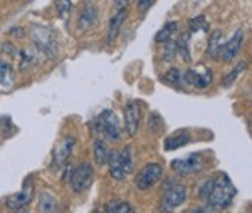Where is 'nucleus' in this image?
Returning a JSON list of instances; mask_svg holds the SVG:
<instances>
[{
  "instance_id": "f257e3e1",
  "label": "nucleus",
  "mask_w": 252,
  "mask_h": 213,
  "mask_svg": "<svg viewBox=\"0 0 252 213\" xmlns=\"http://www.w3.org/2000/svg\"><path fill=\"white\" fill-rule=\"evenodd\" d=\"M234 196H235V186H234L232 180L225 173H220L214 178L212 191H210L209 198H207L205 202H207V207L215 208V210L220 212L232 203Z\"/></svg>"
},
{
  "instance_id": "f03ea898",
  "label": "nucleus",
  "mask_w": 252,
  "mask_h": 213,
  "mask_svg": "<svg viewBox=\"0 0 252 213\" xmlns=\"http://www.w3.org/2000/svg\"><path fill=\"white\" fill-rule=\"evenodd\" d=\"M93 129H94L96 134L111 139V141L120 139L121 134H123L121 133L120 120H118L116 113L111 111V109H104L101 114H97V118H94V121H93Z\"/></svg>"
},
{
  "instance_id": "7ed1b4c3",
  "label": "nucleus",
  "mask_w": 252,
  "mask_h": 213,
  "mask_svg": "<svg viewBox=\"0 0 252 213\" xmlns=\"http://www.w3.org/2000/svg\"><path fill=\"white\" fill-rule=\"evenodd\" d=\"M32 40L34 44L39 47L40 52H44L47 57L54 59L56 56L59 54V46H58V37L56 34L52 32V29H49L46 26H34L31 30Z\"/></svg>"
},
{
  "instance_id": "20e7f679",
  "label": "nucleus",
  "mask_w": 252,
  "mask_h": 213,
  "mask_svg": "<svg viewBox=\"0 0 252 213\" xmlns=\"http://www.w3.org/2000/svg\"><path fill=\"white\" fill-rule=\"evenodd\" d=\"M133 166H135V156L131 146H126L120 153L113 151V156L109 159V173L113 178L125 180L133 171Z\"/></svg>"
},
{
  "instance_id": "39448f33",
  "label": "nucleus",
  "mask_w": 252,
  "mask_h": 213,
  "mask_svg": "<svg viewBox=\"0 0 252 213\" xmlns=\"http://www.w3.org/2000/svg\"><path fill=\"white\" fill-rule=\"evenodd\" d=\"M93 176H94V170H93V166L89 165V163L84 161L72 170L71 178H69V185H71V188L74 191L81 193V191L88 190V188L91 186Z\"/></svg>"
},
{
  "instance_id": "423d86ee",
  "label": "nucleus",
  "mask_w": 252,
  "mask_h": 213,
  "mask_svg": "<svg viewBox=\"0 0 252 213\" xmlns=\"http://www.w3.org/2000/svg\"><path fill=\"white\" fill-rule=\"evenodd\" d=\"M187 200V188L180 183H172L166 186L161 195V208L165 212H173L175 208L182 207Z\"/></svg>"
},
{
  "instance_id": "0eeeda50",
  "label": "nucleus",
  "mask_w": 252,
  "mask_h": 213,
  "mask_svg": "<svg viewBox=\"0 0 252 213\" xmlns=\"http://www.w3.org/2000/svg\"><path fill=\"white\" fill-rule=\"evenodd\" d=\"M161 175H163V166H161L160 163H148V165H145L138 171L136 180H135L136 188H140V190H148V188H152L153 185H157V183L160 182Z\"/></svg>"
},
{
  "instance_id": "6e6552de",
  "label": "nucleus",
  "mask_w": 252,
  "mask_h": 213,
  "mask_svg": "<svg viewBox=\"0 0 252 213\" xmlns=\"http://www.w3.org/2000/svg\"><path fill=\"white\" fill-rule=\"evenodd\" d=\"M76 145V138L74 136H64L61 141L56 145L54 151H52V166L61 168L64 163L67 161V158L71 156L72 150Z\"/></svg>"
},
{
  "instance_id": "1a4fd4ad",
  "label": "nucleus",
  "mask_w": 252,
  "mask_h": 213,
  "mask_svg": "<svg viewBox=\"0 0 252 213\" xmlns=\"http://www.w3.org/2000/svg\"><path fill=\"white\" fill-rule=\"evenodd\" d=\"M185 81L197 89H205L212 83V71L205 65H198L195 69H189L185 72Z\"/></svg>"
},
{
  "instance_id": "9d476101",
  "label": "nucleus",
  "mask_w": 252,
  "mask_h": 213,
  "mask_svg": "<svg viewBox=\"0 0 252 213\" xmlns=\"http://www.w3.org/2000/svg\"><path fill=\"white\" fill-rule=\"evenodd\" d=\"M173 171H177L178 175H195L204 168V161L198 154H190L184 159H175L172 161Z\"/></svg>"
},
{
  "instance_id": "9b49d317",
  "label": "nucleus",
  "mask_w": 252,
  "mask_h": 213,
  "mask_svg": "<svg viewBox=\"0 0 252 213\" xmlns=\"http://www.w3.org/2000/svg\"><path fill=\"white\" fill-rule=\"evenodd\" d=\"M242 42H244V30L239 29L232 35V39H229L227 42L222 44L220 51H219V57H220L222 61H232L234 57L241 52Z\"/></svg>"
},
{
  "instance_id": "f8f14e48",
  "label": "nucleus",
  "mask_w": 252,
  "mask_h": 213,
  "mask_svg": "<svg viewBox=\"0 0 252 213\" xmlns=\"http://www.w3.org/2000/svg\"><path fill=\"white\" fill-rule=\"evenodd\" d=\"M141 120V108L138 101H129L125 108V126L128 134H136Z\"/></svg>"
},
{
  "instance_id": "ddd939ff",
  "label": "nucleus",
  "mask_w": 252,
  "mask_h": 213,
  "mask_svg": "<svg viewBox=\"0 0 252 213\" xmlns=\"http://www.w3.org/2000/svg\"><path fill=\"white\" fill-rule=\"evenodd\" d=\"M32 191H34V185H32V182L27 180L19 193H15L7 198V207L12 208V210H17L20 207H26L32 198Z\"/></svg>"
},
{
  "instance_id": "4468645a",
  "label": "nucleus",
  "mask_w": 252,
  "mask_h": 213,
  "mask_svg": "<svg viewBox=\"0 0 252 213\" xmlns=\"http://www.w3.org/2000/svg\"><path fill=\"white\" fill-rule=\"evenodd\" d=\"M97 19H99V10H97L96 5L89 3L79 17V29H84V30H86V29H91L97 22Z\"/></svg>"
},
{
  "instance_id": "2eb2a0df",
  "label": "nucleus",
  "mask_w": 252,
  "mask_h": 213,
  "mask_svg": "<svg viewBox=\"0 0 252 213\" xmlns=\"http://www.w3.org/2000/svg\"><path fill=\"white\" fill-rule=\"evenodd\" d=\"M126 17H128V12L123 9V10L118 12L115 17H111V20H109V29H108V42L109 44L115 42V39L118 37V34H120V29L125 24Z\"/></svg>"
},
{
  "instance_id": "dca6fc26",
  "label": "nucleus",
  "mask_w": 252,
  "mask_h": 213,
  "mask_svg": "<svg viewBox=\"0 0 252 213\" xmlns=\"http://www.w3.org/2000/svg\"><path fill=\"white\" fill-rule=\"evenodd\" d=\"M39 213H58V200L51 191L39 195Z\"/></svg>"
},
{
  "instance_id": "f3484780",
  "label": "nucleus",
  "mask_w": 252,
  "mask_h": 213,
  "mask_svg": "<svg viewBox=\"0 0 252 213\" xmlns=\"http://www.w3.org/2000/svg\"><path fill=\"white\" fill-rule=\"evenodd\" d=\"M189 141H190V136L187 133H178V134H173V136H168L163 141V148L166 151H173V150H178V148H182V146H185V145H189Z\"/></svg>"
},
{
  "instance_id": "a211bd4d",
  "label": "nucleus",
  "mask_w": 252,
  "mask_h": 213,
  "mask_svg": "<svg viewBox=\"0 0 252 213\" xmlns=\"http://www.w3.org/2000/svg\"><path fill=\"white\" fill-rule=\"evenodd\" d=\"M93 153H94V159L97 165H104V163H109V159L113 156V151H109L106 148L101 139H96L94 141V148H93Z\"/></svg>"
},
{
  "instance_id": "6ab92c4d",
  "label": "nucleus",
  "mask_w": 252,
  "mask_h": 213,
  "mask_svg": "<svg viewBox=\"0 0 252 213\" xmlns=\"http://www.w3.org/2000/svg\"><path fill=\"white\" fill-rule=\"evenodd\" d=\"M12 84H14V71H12L10 64L0 62V86L9 88Z\"/></svg>"
},
{
  "instance_id": "aec40b11",
  "label": "nucleus",
  "mask_w": 252,
  "mask_h": 213,
  "mask_svg": "<svg viewBox=\"0 0 252 213\" xmlns=\"http://www.w3.org/2000/svg\"><path fill=\"white\" fill-rule=\"evenodd\" d=\"M223 40H222V32L215 30L209 39V56L210 57H219V51H220Z\"/></svg>"
},
{
  "instance_id": "412c9836",
  "label": "nucleus",
  "mask_w": 252,
  "mask_h": 213,
  "mask_svg": "<svg viewBox=\"0 0 252 213\" xmlns=\"http://www.w3.org/2000/svg\"><path fill=\"white\" fill-rule=\"evenodd\" d=\"M108 213H135L133 207L128 202H120V200H113L106 207Z\"/></svg>"
},
{
  "instance_id": "4be33fe9",
  "label": "nucleus",
  "mask_w": 252,
  "mask_h": 213,
  "mask_svg": "<svg viewBox=\"0 0 252 213\" xmlns=\"http://www.w3.org/2000/svg\"><path fill=\"white\" fill-rule=\"evenodd\" d=\"M175 32H177V22H168V24H165V27L161 29V30L157 32L155 40L157 42H168Z\"/></svg>"
},
{
  "instance_id": "5701e85b",
  "label": "nucleus",
  "mask_w": 252,
  "mask_h": 213,
  "mask_svg": "<svg viewBox=\"0 0 252 213\" xmlns=\"http://www.w3.org/2000/svg\"><path fill=\"white\" fill-rule=\"evenodd\" d=\"M246 67H247V64L244 62V61H242V62H239V64L235 65V67L232 69V72H229V74H227V77H225V79H223V83H222V84L225 86V88H229V86L232 84L235 79H237V76L241 74V72H242Z\"/></svg>"
},
{
  "instance_id": "b1692460",
  "label": "nucleus",
  "mask_w": 252,
  "mask_h": 213,
  "mask_svg": "<svg viewBox=\"0 0 252 213\" xmlns=\"http://www.w3.org/2000/svg\"><path fill=\"white\" fill-rule=\"evenodd\" d=\"M190 29H192V32H197V30H207V29H209V24H207V19L204 17V15H198V17L190 19Z\"/></svg>"
},
{
  "instance_id": "393cba45",
  "label": "nucleus",
  "mask_w": 252,
  "mask_h": 213,
  "mask_svg": "<svg viewBox=\"0 0 252 213\" xmlns=\"http://www.w3.org/2000/svg\"><path fill=\"white\" fill-rule=\"evenodd\" d=\"M212 183H214V178H209L207 182L202 183L200 190H198V196H200L202 200H207L210 195V191H212Z\"/></svg>"
},
{
  "instance_id": "a878e982",
  "label": "nucleus",
  "mask_w": 252,
  "mask_h": 213,
  "mask_svg": "<svg viewBox=\"0 0 252 213\" xmlns=\"http://www.w3.org/2000/svg\"><path fill=\"white\" fill-rule=\"evenodd\" d=\"M165 79L170 81V83H180V79H182L180 71H178V69H170L165 74Z\"/></svg>"
},
{
  "instance_id": "bb28decb",
  "label": "nucleus",
  "mask_w": 252,
  "mask_h": 213,
  "mask_svg": "<svg viewBox=\"0 0 252 213\" xmlns=\"http://www.w3.org/2000/svg\"><path fill=\"white\" fill-rule=\"evenodd\" d=\"M58 9H61V10H59V14H61V15H64L66 12H69V10L72 9V3H71V2H59V3H58Z\"/></svg>"
},
{
  "instance_id": "cd10ccee",
  "label": "nucleus",
  "mask_w": 252,
  "mask_h": 213,
  "mask_svg": "<svg viewBox=\"0 0 252 213\" xmlns=\"http://www.w3.org/2000/svg\"><path fill=\"white\" fill-rule=\"evenodd\" d=\"M189 213H220L215 208H210V207H204V208H195V210H190Z\"/></svg>"
},
{
  "instance_id": "c85d7f7f",
  "label": "nucleus",
  "mask_w": 252,
  "mask_h": 213,
  "mask_svg": "<svg viewBox=\"0 0 252 213\" xmlns=\"http://www.w3.org/2000/svg\"><path fill=\"white\" fill-rule=\"evenodd\" d=\"M152 5H153V2H138V9L141 12H146V9H150Z\"/></svg>"
}]
</instances>
